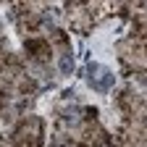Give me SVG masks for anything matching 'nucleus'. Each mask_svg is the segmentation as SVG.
I'll use <instances>...</instances> for the list:
<instances>
[{"label":"nucleus","instance_id":"obj_1","mask_svg":"<svg viewBox=\"0 0 147 147\" xmlns=\"http://www.w3.org/2000/svg\"><path fill=\"white\" fill-rule=\"evenodd\" d=\"M113 82H116V76H113V71H108V68H102V66H89V84L95 87L97 92H108L110 87H113Z\"/></svg>","mask_w":147,"mask_h":147},{"label":"nucleus","instance_id":"obj_2","mask_svg":"<svg viewBox=\"0 0 147 147\" xmlns=\"http://www.w3.org/2000/svg\"><path fill=\"white\" fill-rule=\"evenodd\" d=\"M58 68H61V74H63V76H71V74H74V55H61V58H58Z\"/></svg>","mask_w":147,"mask_h":147}]
</instances>
